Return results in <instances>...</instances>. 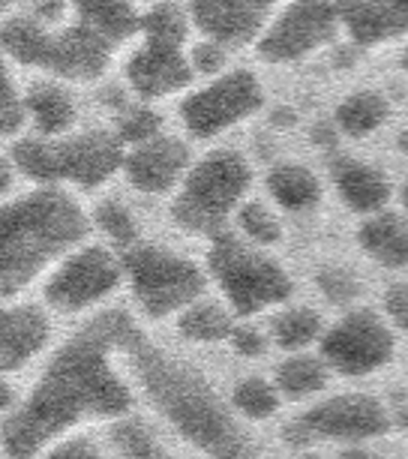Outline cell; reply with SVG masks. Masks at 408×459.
I'll return each instance as SVG.
<instances>
[{
	"label": "cell",
	"instance_id": "1",
	"mask_svg": "<svg viewBox=\"0 0 408 459\" xmlns=\"http://www.w3.org/2000/svg\"><path fill=\"white\" fill-rule=\"evenodd\" d=\"M138 331L124 309H106L78 327L51 354L28 400L0 423L6 459H33L78 423L126 418L135 400L115 358H124Z\"/></svg>",
	"mask_w": 408,
	"mask_h": 459
},
{
	"label": "cell",
	"instance_id": "2",
	"mask_svg": "<svg viewBox=\"0 0 408 459\" xmlns=\"http://www.w3.org/2000/svg\"><path fill=\"white\" fill-rule=\"evenodd\" d=\"M126 367L135 372L153 409L207 459H262L256 438L240 427L234 418L238 411L222 403L211 381L195 367L156 349L142 331L126 349Z\"/></svg>",
	"mask_w": 408,
	"mask_h": 459
},
{
	"label": "cell",
	"instance_id": "3",
	"mask_svg": "<svg viewBox=\"0 0 408 459\" xmlns=\"http://www.w3.org/2000/svg\"><path fill=\"white\" fill-rule=\"evenodd\" d=\"M91 222L57 186L0 207V298L22 294L48 264L64 262L88 238Z\"/></svg>",
	"mask_w": 408,
	"mask_h": 459
},
{
	"label": "cell",
	"instance_id": "4",
	"mask_svg": "<svg viewBox=\"0 0 408 459\" xmlns=\"http://www.w3.org/2000/svg\"><path fill=\"white\" fill-rule=\"evenodd\" d=\"M253 186V169L238 151H213L184 175L171 220L189 235H220Z\"/></svg>",
	"mask_w": 408,
	"mask_h": 459
},
{
	"label": "cell",
	"instance_id": "5",
	"mask_svg": "<svg viewBox=\"0 0 408 459\" xmlns=\"http://www.w3.org/2000/svg\"><path fill=\"white\" fill-rule=\"evenodd\" d=\"M207 267L222 289L231 313L240 318L262 313L267 307H280L294 291L289 271L276 258L265 255L253 240H240L225 231L213 235V244L207 249Z\"/></svg>",
	"mask_w": 408,
	"mask_h": 459
},
{
	"label": "cell",
	"instance_id": "6",
	"mask_svg": "<svg viewBox=\"0 0 408 459\" xmlns=\"http://www.w3.org/2000/svg\"><path fill=\"white\" fill-rule=\"evenodd\" d=\"M124 273L135 303L147 318H169L184 313L204 294V273L189 258L166 247L135 244L124 253Z\"/></svg>",
	"mask_w": 408,
	"mask_h": 459
},
{
	"label": "cell",
	"instance_id": "7",
	"mask_svg": "<svg viewBox=\"0 0 408 459\" xmlns=\"http://www.w3.org/2000/svg\"><path fill=\"white\" fill-rule=\"evenodd\" d=\"M394 427L385 403L369 394H340L300 411L282 427V441L309 447L312 441H367Z\"/></svg>",
	"mask_w": 408,
	"mask_h": 459
},
{
	"label": "cell",
	"instance_id": "8",
	"mask_svg": "<svg viewBox=\"0 0 408 459\" xmlns=\"http://www.w3.org/2000/svg\"><path fill=\"white\" fill-rule=\"evenodd\" d=\"M396 340L385 318L372 309H352L321 333L318 354L327 369L345 378H363L394 360Z\"/></svg>",
	"mask_w": 408,
	"mask_h": 459
},
{
	"label": "cell",
	"instance_id": "9",
	"mask_svg": "<svg viewBox=\"0 0 408 459\" xmlns=\"http://www.w3.org/2000/svg\"><path fill=\"white\" fill-rule=\"evenodd\" d=\"M120 273L124 264L106 247H78L55 267L42 294L55 313L75 316L106 300L117 289Z\"/></svg>",
	"mask_w": 408,
	"mask_h": 459
},
{
	"label": "cell",
	"instance_id": "10",
	"mask_svg": "<svg viewBox=\"0 0 408 459\" xmlns=\"http://www.w3.org/2000/svg\"><path fill=\"white\" fill-rule=\"evenodd\" d=\"M265 106L262 82L247 69H234L204 88L193 91L180 106L187 129L198 138H213L225 129L243 124Z\"/></svg>",
	"mask_w": 408,
	"mask_h": 459
},
{
	"label": "cell",
	"instance_id": "11",
	"mask_svg": "<svg viewBox=\"0 0 408 459\" xmlns=\"http://www.w3.org/2000/svg\"><path fill=\"white\" fill-rule=\"evenodd\" d=\"M343 28L340 4L334 0H291L258 39V55L267 64H294L327 46Z\"/></svg>",
	"mask_w": 408,
	"mask_h": 459
},
{
	"label": "cell",
	"instance_id": "12",
	"mask_svg": "<svg viewBox=\"0 0 408 459\" xmlns=\"http://www.w3.org/2000/svg\"><path fill=\"white\" fill-rule=\"evenodd\" d=\"M57 178L82 189H97L124 169V142L109 129L73 135L66 142H55Z\"/></svg>",
	"mask_w": 408,
	"mask_h": 459
},
{
	"label": "cell",
	"instance_id": "13",
	"mask_svg": "<svg viewBox=\"0 0 408 459\" xmlns=\"http://www.w3.org/2000/svg\"><path fill=\"white\" fill-rule=\"evenodd\" d=\"M111 42L88 24H73L64 30H48L39 69L66 82H93L109 69Z\"/></svg>",
	"mask_w": 408,
	"mask_h": 459
},
{
	"label": "cell",
	"instance_id": "14",
	"mask_svg": "<svg viewBox=\"0 0 408 459\" xmlns=\"http://www.w3.org/2000/svg\"><path fill=\"white\" fill-rule=\"evenodd\" d=\"M193 64L189 55L178 46H160V42H142L126 64V82L142 100H162L180 93L193 82Z\"/></svg>",
	"mask_w": 408,
	"mask_h": 459
},
{
	"label": "cell",
	"instance_id": "15",
	"mask_svg": "<svg viewBox=\"0 0 408 459\" xmlns=\"http://www.w3.org/2000/svg\"><path fill=\"white\" fill-rule=\"evenodd\" d=\"M276 0H193L189 19L207 39L240 46L256 39Z\"/></svg>",
	"mask_w": 408,
	"mask_h": 459
},
{
	"label": "cell",
	"instance_id": "16",
	"mask_svg": "<svg viewBox=\"0 0 408 459\" xmlns=\"http://www.w3.org/2000/svg\"><path fill=\"white\" fill-rule=\"evenodd\" d=\"M187 166H189L187 144L180 138H169V135H153L147 142L135 144L124 160L129 184L142 189V193H166L178 180H184Z\"/></svg>",
	"mask_w": 408,
	"mask_h": 459
},
{
	"label": "cell",
	"instance_id": "17",
	"mask_svg": "<svg viewBox=\"0 0 408 459\" xmlns=\"http://www.w3.org/2000/svg\"><path fill=\"white\" fill-rule=\"evenodd\" d=\"M51 340V322L33 303H0V372H19L42 354Z\"/></svg>",
	"mask_w": 408,
	"mask_h": 459
},
{
	"label": "cell",
	"instance_id": "18",
	"mask_svg": "<svg viewBox=\"0 0 408 459\" xmlns=\"http://www.w3.org/2000/svg\"><path fill=\"white\" fill-rule=\"evenodd\" d=\"M340 15L358 46H378L408 33V0H345Z\"/></svg>",
	"mask_w": 408,
	"mask_h": 459
},
{
	"label": "cell",
	"instance_id": "19",
	"mask_svg": "<svg viewBox=\"0 0 408 459\" xmlns=\"http://www.w3.org/2000/svg\"><path fill=\"white\" fill-rule=\"evenodd\" d=\"M334 180L340 189L343 202L354 213H378L390 198V184L376 166L358 160H340L334 162Z\"/></svg>",
	"mask_w": 408,
	"mask_h": 459
},
{
	"label": "cell",
	"instance_id": "20",
	"mask_svg": "<svg viewBox=\"0 0 408 459\" xmlns=\"http://www.w3.org/2000/svg\"><path fill=\"white\" fill-rule=\"evenodd\" d=\"M358 244L387 271L408 267V222L396 213H376L358 229Z\"/></svg>",
	"mask_w": 408,
	"mask_h": 459
},
{
	"label": "cell",
	"instance_id": "21",
	"mask_svg": "<svg viewBox=\"0 0 408 459\" xmlns=\"http://www.w3.org/2000/svg\"><path fill=\"white\" fill-rule=\"evenodd\" d=\"M327 363L321 360V354H307L298 351L291 358H285L280 367L273 369V385L280 391L282 400L289 403H303L312 394H321L327 387Z\"/></svg>",
	"mask_w": 408,
	"mask_h": 459
},
{
	"label": "cell",
	"instance_id": "22",
	"mask_svg": "<svg viewBox=\"0 0 408 459\" xmlns=\"http://www.w3.org/2000/svg\"><path fill=\"white\" fill-rule=\"evenodd\" d=\"M78 13V22L102 33L109 42L126 39L138 30V15L133 0H69Z\"/></svg>",
	"mask_w": 408,
	"mask_h": 459
},
{
	"label": "cell",
	"instance_id": "23",
	"mask_svg": "<svg viewBox=\"0 0 408 459\" xmlns=\"http://www.w3.org/2000/svg\"><path fill=\"white\" fill-rule=\"evenodd\" d=\"M267 189L276 198V204L291 213L312 211L321 202V184L312 175V169L300 162H282L267 175Z\"/></svg>",
	"mask_w": 408,
	"mask_h": 459
},
{
	"label": "cell",
	"instance_id": "24",
	"mask_svg": "<svg viewBox=\"0 0 408 459\" xmlns=\"http://www.w3.org/2000/svg\"><path fill=\"white\" fill-rule=\"evenodd\" d=\"M24 108H28L33 126L48 138L64 135L75 120V102L57 84H33L24 97Z\"/></svg>",
	"mask_w": 408,
	"mask_h": 459
},
{
	"label": "cell",
	"instance_id": "25",
	"mask_svg": "<svg viewBox=\"0 0 408 459\" xmlns=\"http://www.w3.org/2000/svg\"><path fill=\"white\" fill-rule=\"evenodd\" d=\"M178 331L189 342H222L234 331V318L222 303L213 300H195L180 313Z\"/></svg>",
	"mask_w": 408,
	"mask_h": 459
},
{
	"label": "cell",
	"instance_id": "26",
	"mask_svg": "<svg viewBox=\"0 0 408 459\" xmlns=\"http://www.w3.org/2000/svg\"><path fill=\"white\" fill-rule=\"evenodd\" d=\"M387 115H390V106L381 93L358 91L340 102V108H336V126H340L345 135L363 138V135L376 133L387 120Z\"/></svg>",
	"mask_w": 408,
	"mask_h": 459
},
{
	"label": "cell",
	"instance_id": "27",
	"mask_svg": "<svg viewBox=\"0 0 408 459\" xmlns=\"http://www.w3.org/2000/svg\"><path fill=\"white\" fill-rule=\"evenodd\" d=\"M48 30V22L42 19H10L0 28V48L24 66H39Z\"/></svg>",
	"mask_w": 408,
	"mask_h": 459
},
{
	"label": "cell",
	"instance_id": "28",
	"mask_svg": "<svg viewBox=\"0 0 408 459\" xmlns=\"http://www.w3.org/2000/svg\"><path fill=\"white\" fill-rule=\"evenodd\" d=\"M271 336L282 351H303L321 340V316L309 307H289L271 318Z\"/></svg>",
	"mask_w": 408,
	"mask_h": 459
},
{
	"label": "cell",
	"instance_id": "29",
	"mask_svg": "<svg viewBox=\"0 0 408 459\" xmlns=\"http://www.w3.org/2000/svg\"><path fill=\"white\" fill-rule=\"evenodd\" d=\"M280 403L282 396L276 391V385L271 381L258 378V376H249L234 385L231 391V409L247 420H267L280 411Z\"/></svg>",
	"mask_w": 408,
	"mask_h": 459
},
{
	"label": "cell",
	"instance_id": "30",
	"mask_svg": "<svg viewBox=\"0 0 408 459\" xmlns=\"http://www.w3.org/2000/svg\"><path fill=\"white\" fill-rule=\"evenodd\" d=\"M138 30L144 33V42H160V46L184 48L189 39V19L175 4H156L142 15Z\"/></svg>",
	"mask_w": 408,
	"mask_h": 459
},
{
	"label": "cell",
	"instance_id": "31",
	"mask_svg": "<svg viewBox=\"0 0 408 459\" xmlns=\"http://www.w3.org/2000/svg\"><path fill=\"white\" fill-rule=\"evenodd\" d=\"M15 169H22L30 180L42 186L57 184V153L48 138H24L15 144Z\"/></svg>",
	"mask_w": 408,
	"mask_h": 459
},
{
	"label": "cell",
	"instance_id": "32",
	"mask_svg": "<svg viewBox=\"0 0 408 459\" xmlns=\"http://www.w3.org/2000/svg\"><path fill=\"white\" fill-rule=\"evenodd\" d=\"M238 229L243 231V238L253 240L256 247H273L282 238V225L280 220L267 211L262 202H247L238 207Z\"/></svg>",
	"mask_w": 408,
	"mask_h": 459
},
{
	"label": "cell",
	"instance_id": "33",
	"mask_svg": "<svg viewBox=\"0 0 408 459\" xmlns=\"http://www.w3.org/2000/svg\"><path fill=\"white\" fill-rule=\"evenodd\" d=\"M109 436L115 441L117 450H124L126 459H171L166 450H162L160 441H156L138 420H117L115 427L109 429Z\"/></svg>",
	"mask_w": 408,
	"mask_h": 459
},
{
	"label": "cell",
	"instance_id": "34",
	"mask_svg": "<svg viewBox=\"0 0 408 459\" xmlns=\"http://www.w3.org/2000/svg\"><path fill=\"white\" fill-rule=\"evenodd\" d=\"M316 282H318V291L325 294V298L331 300V303H336V307H349L352 300H358L360 294H363L360 276L354 273L352 267H345V264L321 267L318 276H316Z\"/></svg>",
	"mask_w": 408,
	"mask_h": 459
},
{
	"label": "cell",
	"instance_id": "35",
	"mask_svg": "<svg viewBox=\"0 0 408 459\" xmlns=\"http://www.w3.org/2000/svg\"><path fill=\"white\" fill-rule=\"evenodd\" d=\"M28 108H24V97L15 88L10 66H6L4 55H0V135H15L24 126Z\"/></svg>",
	"mask_w": 408,
	"mask_h": 459
},
{
	"label": "cell",
	"instance_id": "36",
	"mask_svg": "<svg viewBox=\"0 0 408 459\" xmlns=\"http://www.w3.org/2000/svg\"><path fill=\"white\" fill-rule=\"evenodd\" d=\"M97 225L111 240H115L117 247H124V249L135 247L138 225L133 220V213H129L120 202H102L97 207Z\"/></svg>",
	"mask_w": 408,
	"mask_h": 459
},
{
	"label": "cell",
	"instance_id": "37",
	"mask_svg": "<svg viewBox=\"0 0 408 459\" xmlns=\"http://www.w3.org/2000/svg\"><path fill=\"white\" fill-rule=\"evenodd\" d=\"M124 144H142L147 138L160 135V117L147 108H133L126 111L124 117H117V133H115Z\"/></svg>",
	"mask_w": 408,
	"mask_h": 459
},
{
	"label": "cell",
	"instance_id": "38",
	"mask_svg": "<svg viewBox=\"0 0 408 459\" xmlns=\"http://www.w3.org/2000/svg\"><path fill=\"white\" fill-rule=\"evenodd\" d=\"M189 64H193L195 73L202 75H216L225 64V51L220 42L213 39H204L198 42V46H193V51H189Z\"/></svg>",
	"mask_w": 408,
	"mask_h": 459
},
{
	"label": "cell",
	"instance_id": "39",
	"mask_svg": "<svg viewBox=\"0 0 408 459\" xmlns=\"http://www.w3.org/2000/svg\"><path fill=\"white\" fill-rule=\"evenodd\" d=\"M231 349L240 354V358H262L267 351V336L256 327H234L231 331Z\"/></svg>",
	"mask_w": 408,
	"mask_h": 459
},
{
	"label": "cell",
	"instance_id": "40",
	"mask_svg": "<svg viewBox=\"0 0 408 459\" xmlns=\"http://www.w3.org/2000/svg\"><path fill=\"white\" fill-rule=\"evenodd\" d=\"M385 313L399 331H408V282L390 285L385 294Z\"/></svg>",
	"mask_w": 408,
	"mask_h": 459
},
{
	"label": "cell",
	"instance_id": "41",
	"mask_svg": "<svg viewBox=\"0 0 408 459\" xmlns=\"http://www.w3.org/2000/svg\"><path fill=\"white\" fill-rule=\"evenodd\" d=\"M46 459H102V454L91 438H66Z\"/></svg>",
	"mask_w": 408,
	"mask_h": 459
},
{
	"label": "cell",
	"instance_id": "42",
	"mask_svg": "<svg viewBox=\"0 0 408 459\" xmlns=\"http://www.w3.org/2000/svg\"><path fill=\"white\" fill-rule=\"evenodd\" d=\"M390 423H396L399 429H408V387H396L387 400Z\"/></svg>",
	"mask_w": 408,
	"mask_h": 459
},
{
	"label": "cell",
	"instance_id": "43",
	"mask_svg": "<svg viewBox=\"0 0 408 459\" xmlns=\"http://www.w3.org/2000/svg\"><path fill=\"white\" fill-rule=\"evenodd\" d=\"M336 459H385V456H378L376 450H363V447H343L340 454H336Z\"/></svg>",
	"mask_w": 408,
	"mask_h": 459
},
{
	"label": "cell",
	"instance_id": "44",
	"mask_svg": "<svg viewBox=\"0 0 408 459\" xmlns=\"http://www.w3.org/2000/svg\"><path fill=\"white\" fill-rule=\"evenodd\" d=\"M10 189H13V166L0 157V198L10 193Z\"/></svg>",
	"mask_w": 408,
	"mask_h": 459
},
{
	"label": "cell",
	"instance_id": "45",
	"mask_svg": "<svg viewBox=\"0 0 408 459\" xmlns=\"http://www.w3.org/2000/svg\"><path fill=\"white\" fill-rule=\"evenodd\" d=\"M6 409H13V387L0 378V411H6Z\"/></svg>",
	"mask_w": 408,
	"mask_h": 459
},
{
	"label": "cell",
	"instance_id": "46",
	"mask_svg": "<svg viewBox=\"0 0 408 459\" xmlns=\"http://www.w3.org/2000/svg\"><path fill=\"white\" fill-rule=\"evenodd\" d=\"M403 204H405V211H408V184H405V189H403Z\"/></svg>",
	"mask_w": 408,
	"mask_h": 459
},
{
	"label": "cell",
	"instance_id": "47",
	"mask_svg": "<svg viewBox=\"0 0 408 459\" xmlns=\"http://www.w3.org/2000/svg\"><path fill=\"white\" fill-rule=\"evenodd\" d=\"M13 4V0H0V13H4L6 10V6H10Z\"/></svg>",
	"mask_w": 408,
	"mask_h": 459
},
{
	"label": "cell",
	"instance_id": "48",
	"mask_svg": "<svg viewBox=\"0 0 408 459\" xmlns=\"http://www.w3.org/2000/svg\"><path fill=\"white\" fill-rule=\"evenodd\" d=\"M403 66L408 69V51H405V55H403Z\"/></svg>",
	"mask_w": 408,
	"mask_h": 459
}]
</instances>
